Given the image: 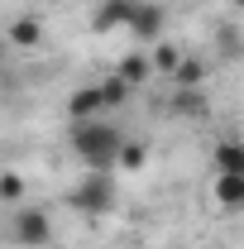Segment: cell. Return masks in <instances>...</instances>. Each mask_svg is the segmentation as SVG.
Wrapping results in <instances>:
<instances>
[{
    "label": "cell",
    "mask_w": 244,
    "mask_h": 249,
    "mask_svg": "<svg viewBox=\"0 0 244 249\" xmlns=\"http://www.w3.org/2000/svg\"><path fill=\"white\" fill-rule=\"evenodd\" d=\"M0 67H5V43H0Z\"/></svg>",
    "instance_id": "16"
},
{
    "label": "cell",
    "mask_w": 244,
    "mask_h": 249,
    "mask_svg": "<svg viewBox=\"0 0 244 249\" xmlns=\"http://www.w3.org/2000/svg\"><path fill=\"white\" fill-rule=\"evenodd\" d=\"M144 163H149V144H144V139H124L120 154H115V168H124V173H139Z\"/></svg>",
    "instance_id": "11"
},
{
    "label": "cell",
    "mask_w": 244,
    "mask_h": 249,
    "mask_svg": "<svg viewBox=\"0 0 244 249\" xmlns=\"http://www.w3.org/2000/svg\"><path fill=\"white\" fill-rule=\"evenodd\" d=\"M211 192H215V201H220V211H230V216L244 206V178H235V173H215Z\"/></svg>",
    "instance_id": "6"
},
{
    "label": "cell",
    "mask_w": 244,
    "mask_h": 249,
    "mask_svg": "<svg viewBox=\"0 0 244 249\" xmlns=\"http://www.w3.org/2000/svg\"><path fill=\"white\" fill-rule=\"evenodd\" d=\"M124 29H129V38H139V43H158L163 29H168V10L153 5V0H129Z\"/></svg>",
    "instance_id": "4"
},
{
    "label": "cell",
    "mask_w": 244,
    "mask_h": 249,
    "mask_svg": "<svg viewBox=\"0 0 244 249\" xmlns=\"http://www.w3.org/2000/svg\"><path fill=\"white\" fill-rule=\"evenodd\" d=\"M0 196H5V201H19V196H24V178H19V173H0Z\"/></svg>",
    "instance_id": "15"
},
{
    "label": "cell",
    "mask_w": 244,
    "mask_h": 249,
    "mask_svg": "<svg viewBox=\"0 0 244 249\" xmlns=\"http://www.w3.org/2000/svg\"><path fill=\"white\" fill-rule=\"evenodd\" d=\"M5 235H10L15 249H43V245H53V220H48L43 206H15Z\"/></svg>",
    "instance_id": "3"
},
{
    "label": "cell",
    "mask_w": 244,
    "mask_h": 249,
    "mask_svg": "<svg viewBox=\"0 0 244 249\" xmlns=\"http://www.w3.org/2000/svg\"><path fill=\"white\" fill-rule=\"evenodd\" d=\"M101 110H105V101H101V87H77V91L67 96V120H101Z\"/></svg>",
    "instance_id": "5"
},
{
    "label": "cell",
    "mask_w": 244,
    "mask_h": 249,
    "mask_svg": "<svg viewBox=\"0 0 244 249\" xmlns=\"http://www.w3.org/2000/svg\"><path fill=\"white\" fill-rule=\"evenodd\" d=\"M201 77H206V67H201L196 58H182V62H177V72H173L168 82H173V87H182V91H196V82H201Z\"/></svg>",
    "instance_id": "13"
},
{
    "label": "cell",
    "mask_w": 244,
    "mask_h": 249,
    "mask_svg": "<svg viewBox=\"0 0 244 249\" xmlns=\"http://www.w3.org/2000/svg\"><path fill=\"white\" fill-rule=\"evenodd\" d=\"M101 87V101H105V110H115V106H124L129 101V87H124L120 77H105V82H96Z\"/></svg>",
    "instance_id": "14"
},
{
    "label": "cell",
    "mask_w": 244,
    "mask_h": 249,
    "mask_svg": "<svg viewBox=\"0 0 244 249\" xmlns=\"http://www.w3.org/2000/svg\"><path fill=\"white\" fill-rule=\"evenodd\" d=\"M177 62H182V48H177V43H163V38L153 43V58H149V67H153V72L173 77V72H177Z\"/></svg>",
    "instance_id": "12"
},
{
    "label": "cell",
    "mask_w": 244,
    "mask_h": 249,
    "mask_svg": "<svg viewBox=\"0 0 244 249\" xmlns=\"http://www.w3.org/2000/svg\"><path fill=\"white\" fill-rule=\"evenodd\" d=\"M67 144H72V154L82 158L87 168L110 173V168H115V154H120V144H124V134L115 129V124H105V120H72Z\"/></svg>",
    "instance_id": "1"
},
{
    "label": "cell",
    "mask_w": 244,
    "mask_h": 249,
    "mask_svg": "<svg viewBox=\"0 0 244 249\" xmlns=\"http://www.w3.org/2000/svg\"><path fill=\"white\" fill-rule=\"evenodd\" d=\"M67 201H72V211H82V216H105V211L115 206V178L101 173V168H87L82 182L67 192Z\"/></svg>",
    "instance_id": "2"
},
{
    "label": "cell",
    "mask_w": 244,
    "mask_h": 249,
    "mask_svg": "<svg viewBox=\"0 0 244 249\" xmlns=\"http://www.w3.org/2000/svg\"><path fill=\"white\" fill-rule=\"evenodd\" d=\"M115 77H120L124 87L134 91V87H144V82L153 77V67H149V58H144V53H129V58H120V67H115Z\"/></svg>",
    "instance_id": "10"
},
{
    "label": "cell",
    "mask_w": 244,
    "mask_h": 249,
    "mask_svg": "<svg viewBox=\"0 0 244 249\" xmlns=\"http://www.w3.org/2000/svg\"><path fill=\"white\" fill-rule=\"evenodd\" d=\"M211 163H215V173H235V178H244V144H240V139H220L215 154H211Z\"/></svg>",
    "instance_id": "9"
},
{
    "label": "cell",
    "mask_w": 244,
    "mask_h": 249,
    "mask_svg": "<svg viewBox=\"0 0 244 249\" xmlns=\"http://www.w3.org/2000/svg\"><path fill=\"white\" fill-rule=\"evenodd\" d=\"M124 15H129V0H101L91 15V29L96 34H110V29H124Z\"/></svg>",
    "instance_id": "7"
},
{
    "label": "cell",
    "mask_w": 244,
    "mask_h": 249,
    "mask_svg": "<svg viewBox=\"0 0 244 249\" xmlns=\"http://www.w3.org/2000/svg\"><path fill=\"white\" fill-rule=\"evenodd\" d=\"M5 38H10V48H38V38H43V24H38L34 15H19V19H10Z\"/></svg>",
    "instance_id": "8"
}]
</instances>
